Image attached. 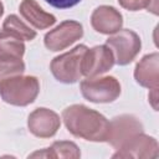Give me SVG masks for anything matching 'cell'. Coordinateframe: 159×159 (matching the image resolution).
Wrapping results in <instances>:
<instances>
[{"label":"cell","mask_w":159,"mask_h":159,"mask_svg":"<svg viewBox=\"0 0 159 159\" xmlns=\"http://www.w3.org/2000/svg\"><path fill=\"white\" fill-rule=\"evenodd\" d=\"M2 30L14 35L15 37L20 39L21 41H32L37 35L35 30H32L30 26H27L15 14L6 16V19L2 22Z\"/></svg>","instance_id":"obj_16"},{"label":"cell","mask_w":159,"mask_h":159,"mask_svg":"<svg viewBox=\"0 0 159 159\" xmlns=\"http://www.w3.org/2000/svg\"><path fill=\"white\" fill-rule=\"evenodd\" d=\"M25 53L24 41L14 35L1 30L0 31V60H22Z\"/></svg>","instance_id":"obj_15"},{"label":"cell","mask_w":159,"mask_h":159,"mask_svg":"<svg viewBox=\"0 0 159 159\" xmlns=\"http://www.w3.org/2000/svg\"><path fill=\"white\" fill-rule=\"evenodd\" d=\"M87 48L86 45H77L72 50L56 56L50 63L53 77L67 84L77 82L82 77V60Z\"/></svg>","instance_id":"obj_3"},{"label":"cell","mask_w":159,"mask_h":159,"mask_svg":"<svg viewBox=\"0 0 159 159\" xmlns=\"http://www.w3.org/2000/svg\"><path fill=\"white\" fill-rule=\"evenodd\" d=\"M40 92V82L35 76L16 75L0 83L1 99L11 106L25 107L35 102Z\"/></svg>","instance_id":"obj_2"},{"label":"cell","mask_w":159,"mask_h":159,"mask_svg":"<svg viewBox=\"0 0 159 159\" xmlns=\"http://www.w3.org/2000/svg\"><path fill=\"white\" fill-rule=\"evenodd\" d=\"M61 127V119L52 109L41 107L32 111L27 118V128L37 138H51Z\"/></svg>","instance_id":"obj_10"},{"label":"cell","mask_w":159,"mask_h":159,"mask_svg":"<svg viewBox=\"0 0 159 159\" xmlns=\"http://www.w3.org/2000/svg\"><path fill=\"white\" fill-rule=\"evenodd\" d=\"M134 78L142 87L153 89L159 87V53L153 52L143 56L135 65Z\"/></svg>","instance_id":"obj_12"},{"label":"cell","mask_w":159,"mask_h":159,"mask_svg":"<svg viewBox=\"0 0 159 159\" xmlns=\"http://www.w3.org/2000/svg\"><path fill=\"white\" fill-rule=\"evenodd\" d=\"M106 46L111 48L114 56V62L119 66H125L133 62L140 52L142 41L135 31L120 29L119 31L109 35L106 40Z\"/></svg>","instance_id":"obj_4"},{"label":"cell","mask_w":159,"mask_h":159,"mask_svg":"<svg viewBox=\"0 0 159 159\" xmlns=\"http://www.w3.org/2000/svg\"><path fill=\"white\" fill-rule=\"evenodd\" d=\"M19 10L21 16L37 30L48 29L56 22V16L46 12L36 0H22Z\"/></svg>","instance_id":"obj_13"},{"label":"cell","mask_w":159,"mask_h":159,"mask_svg":"<svg viewBox=\"0 0 159 159\" xmlns=\"http://www.w3.org/2000/svg\"><path fill=\"white\" fill-rule=\"evenodd\" d=\"M25 71V63L22 60H0V83L11 76L22 75Z\"/></svg>","instance_id":"obj_17"},{"label":"cell","mask_w":159,"mask_h":159,"mask_svg":"<svg viewBox=\"0 0 159 159\" xmlns=\"http://www.w3.org/2000/svg\"><path fill=\"white\" fill-rule=\"evenodd\" d=\"M91 25L94 31L103 35H112L123 26V16L114 6L101 5L91 15Z\"/></svg>","instance_id":"obj_11"},{"label":"cell","mask_w":159,"mask_h":159,"mask_svg":"<svg viewBox=\"0 0 159 159\" xmlns=\"http://www.w3.org/2000/svg\"><path fill=\"white\" fill-rule=\"evenodd\" d=\"M143 124L135 116L120 114L109 120V130L106 142L117 150L130 138L143 133Z\"/></svg>","instance_id":"obj_7"},{"label":"cell","mask_w":159,"mask_h":159,"mask_svg":"<svg viewBox=\"0 0 159 159\" xmlns=\"http://www.w3.org/2000/svg\"><path fill=\"white\" fill-rule=\"evenodd\" d=\"M82 36H83L82 24L75 20H65L45 35L43 43L50 51L57 52L70 47L72 43L82 39Z\"/></svg>","instance_id":"obj_6"},{"label":"cell","mask_w":159,"mask_h":159,"mask_svg":"<svg viewBox=\"0 0 159 159\" xmlns=\"http://www.w3.org/2000/svg\"><path fill=\"white\" fill-rule=\"evenodd\" d=\"M114 56L106 45H98L87 48L82 60V76L91 78L101 76L114 66Z\"/></svg>","instance_id":"obj_9"},{"label":"cell","mask_w":159,"mask_h":159,"mask_svg":"<svg viewBox=\"0 0 159 159\" xmlns=\"http://www.w3.org/2000/svg\"><path fill=\"white\" fill-rule=\"evenodd\" d=\"M118 2L128 11H139L142 9H147L154 15H158V0H118Z\"/></svg>","instance_id":"obj_18"},{"label":"cell","mask_w":159,"mask_h":159,"mask_svg":"<svg viewBox=\"0 0 159 159\" xmlns=\"http://www.w3.org/2000/svg\"><path fill=\"white\" fill-rule=\"evenodd\" d=\"M62 119L67 130L88 142H106L109 120L99 112L84 104H72L62 111Z\"/></svg>","instance_id":"obj_1"},{"label":"cell","mask_w":159,"mask_h":159,"mask_svg":"<svg viewBox=\"0 0 159 159\" xmlns=\"http://www.w3.org/2000/svg\"><path fill=\"white\" fill-rule=\"evenodd\" d=\"M2 14H4V5H2V2L0 1V17L2 16Z\"/></svg>","instance_id":"obj_21"},{"label":"cell","mask_w":159,"mask_h":159,"mask_svg":"<svg viewBox=\"0 0 159 159\" xmlns=\"http://www.w3.org/2000/svg\"><path fill=\"white\" fill-rule=\"evenodd\" d=\"M149 102L152 104V107L154 108V111H158V88H153L152 93H149Z\"/></svg>","instance_id":"obj_20"},{"label":"cell","mask_w":159,"mask_h":159,"mask_svg":"<svg viewBox=\"0 0 159 159\" xmlns=\"http://www.w3.org/2000/svg\"><path fill=\"white\" fill-rule=\"evenodd\" d=\"M45 1L56 9H68L77 5L81 0H45Z\"/></svg>","instance_id":"obj_19"},{"label":"cell","mask_w":159,"mask_h":159,"mask_svg":"<svg viewBox=\"0 0 159 159\" xmlns=\"http://www.w3.org/2000/svg\"><path fill=\"white\" fill-rule=\"evenodd\" d=\"M70 158L77 159L81 157L80 148L70 140H58L53 142L51 147L45 148L43 150L35 152L29 155V158Z\"/></svg>","instance_id":"obj_14"},{"label":"cell","mask_w":159,"mask_h":159,"mask_svg":"<svg viewBox=\"0 0 159 159\" xmlns=\"http://www.w3.org/2000/svg\"><path fill=\"white\" fill-rule=\"evenodd\" d=\"M113 158L155 159L159 157V144L154 137L139 133L125 142L112 155Z\"/></svg>","instance_id":"obj_8"},{"label":"cell","mask_w":159,"mask_h":159,"mask_svg":"<svg viewBox=\"0 0 159 159\" xmlns=\"http://www.w3.org/2000/svg\"><path fill=\"white\" fill-rule=\"evenodd\" d=\"M80 89L82 96L92 103L114 102L122 92L119 81L113 76L91 77L81 81Z\"/></svg>","instance_id":"obj_5"}]
</instances>
